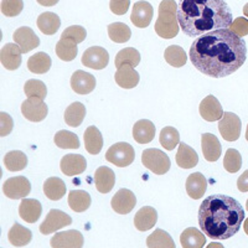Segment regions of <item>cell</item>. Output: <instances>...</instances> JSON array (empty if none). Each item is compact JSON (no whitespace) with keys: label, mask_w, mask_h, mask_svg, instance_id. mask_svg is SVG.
I'll return each instance as SVG.
<instances>
[{"label":"cell","mask_w":248,"mask_h":248,"mask_svg":"<svg viewBox=\"0 0 248 248\" xmlns=\"http://www.w3.org/2000/svg\"><path fill=\"white\" fill-rule=\"evenodd\" d=\"M190 61L202 75L223 78L234 74L247 60V45L230 29L198 37L189 52Z\"/></svg>","instance_id":"cell-1"},{"label":"cell","mask_w":248,"mask_h":248,"mask_svg":"<svg viewBox=\"0 0 248 248\" xmlns=\"http://www.w3.org/2000/svg\"><path fill=\"white\" fill-rule=\"evenodd\" d=\"M176 15L180 29L190 37L230 29L233 21L229 5L222 0H184L179 3Z\"/></svg>","instance_id":"cell-2"},{"label":"cell","mask_w":248,"mask_h":248,"mask_svg":"<svg viewBox=\"0 0 248 248\" xmlns=\"http://www.w3.org/2000/svg\"><path fill=\"white\" fill-rule=\"evenodd\" d=\"M200 229L211 240H229L240 231L245 210L236 199L226 195H211L200 205L198 215Z\"/></svg>","instance_id":"cell-3"},{"label":"cell","mask_w":248,"mask_h":248,"mask_svg":"<svg viewBox=\"0 0 248 248\" xmlns=\"http://www.w3.org/2000/svg\"><path fill=\"white\" fill-rule=\"evenodd\" d=\"M178 4L164 0L159 5L158 20L155 23V32L163 39H174L179 34Z\"/></svg>","instance_id":"cell-4"},{"label":"cell","mask_w":248,"mask_h":248,"mask_svg":"<svg viewBox=\"0 0 248 248\" xmlns=\"http://www.w3.org/2000/svg\"><path fill=\"white\" fill-rule=\"evenodd\" d=\"M141 163L147 169L156 175H164L169 171L171 163L167 154L159 149H145L141 154Z\"/></svg>","instance_id":"cell-5"},{"label":"cell","mask_w":248,"mask_h":248,"mask_svg":"<svg viewBox=\"0 0 248 248\" xmlns=\"http://www.w3.org/2000/svg\"><path fill=\"white\" fill-rule=\"evenodd\" d=\"M134 158H136L134 148L129 143H124V141L113 144L106 153V159L110 164H114L116 167L119 168H125L130 165L134 161Z\"/></svg>","instance_id":"cell-6"},{"label":"cell","mask_w":248,"mask_h":248,"mask_svg":"<svg viewBox=\"0 0 248 248\" xmlns=\"http://www.w3.org/2000/svg\"><path fill=\"white\" fill-rule=\"evenodd\" d=\"M242 123L240 117L232 112H223L222 118L218 121V130L225 140L234 141L240 138Z\"/></svg>","instance_id":"cell-7"},{"label":"cell","mask_w":248,"mask_h":248,"mask_svg":"<svg viewBox=\"0 0 248 248\" xmlns=\"http://www.w3.org/2000/svg\"><path fill=\"white\" fill-rule=\"evenodd\" d=\"M31 191V184L25 176H15L4 183L3 192L6 198L12 200L25 199Z\"/></svg>","instance_id":"cell-8"},{"label":"cell","mask_w":248,"mask_h":248,"mask_svg":"<svg viewBox=\"0 0 248 248\" xmlns=\"http://www.w3.org/2000/svg\"><path fill=\"white\" fill-rule=\"evenodd\" d=\"M71 223H72V218L67 214L60 210H50L45 221L40 225V232L43 234L54 233L66 226H70Z\"/></svg>","instance_id":"cell-9"},{"label":"cell","mask_w":248,"mask_h":248,"mask_svg":"<svg viewBox=\"0 0 248 248\" xmlns=\"http://www.w3.org/2000/svg\"><path fill=\"white\" fill-rule=\"evenodd\" d=\"M109 62V55L107 50L101 46H92L85 51L82 56V65L93 70H103Z\"/></svg>","instance_id":"cell-10"},{"label":"cell","mask_w":248,"mask_h":248,"mask_svg":"<svg viewBox=\"0 0 248 248\" xmlns=\"http://www.w3.org/2000/svg\"><path fill=\"white\" fill-rule=\"evenodd\" d=\"M21 113L28 121L30 122H41L46 118L48 113L47 105L44 103L43 99L32 97L28 98L21 105Z\"/></svg>","instance_id":"cell-11"},{"label":"cell","mask_w":248,"mask_h":248,"mask_svg":"<svg viewBox=\"0 0 248 248\" xmlns=\"http://www.w3.org/2000/svg\"><path fill=\"white\" fill-rule=\"evenodd\" d=\"M112 209L119 215H127L137 205L136 195L128 189H121L116 192L110 201Z\"/></svg>","instance_id":"cell-12"},{"label":"cell","mask_w":248,"mask_h":248,"mask_svg":"<svg viewBox=\"0 0 248 248\" xmlns=\"http://www.w3.org/2000/svg\"><path fill=\"white\" fill-rule=\"evenodd\" d=\"M13 39L19 46L23 54H28L29 51L34 50L40 45V40L37 35L35 34L34 30L28 26H21L16 29L13 35Z\"/></svg>","instance_id":"cell-13"},{"label":"cell","mask_w":248,"mask_h":248,"mask_svg":"<svg viewBox=\"0 0 248 248\" xmlns=\"http://www.w3.org/2000/svg\"><path fill=\"white\" fill-rule=\"evenodd\" d=\"M83 246V236L76 230L56 233L51 240V247L54 248H81Z\"/></svg>","instance_id":"cell-14"},{"label":"cell","mask_w":248,"mask_h":248,"mask_svg":"<svg viewBox=\"0 0 248 248\" xmlns=\"http://www.w3.org/2000/svg\"><path fill=\"white\" fill-rule=\"evenodd\" d=\"M200 116L207 122H216L220 121L223 116V109L218 99L212 94H209L207 97L202 99L200 103Z\"/></svg>","instance_id":"cell-15"},{"label":"cell","mask_w":248,"mask_h":248,"mask_svg":"<svg viewBox=\"0 0 248 248\" xmlns=\"http://www.w3.org/2000/svg\"><path fill=\"white\" fill-rule=\"evenodd\" d=\"M153 13H154V10H153L152 4L148 3V1H137L133 5L130 20L137 28L144 29L149 26V24L152 23Z\"/></svg>","instance_id":"cell-16"},{"label":"cell","mask_w":248,"mask_h":248,"mask_svg":"<svg viewBox=\"0 0 248 248\" xmlns=\"http://www.w3.org/2000/svg\"><path fill=\"white\" fill-rule=\"evenodd\" d=\"M21 50L15 44H6L0 50V61L6 70L15 71L21 65Z\"/></svg>","instance_id":"cell-17"},{"label":"cell","mask_w":248,"mask_h":248,"mask_svg":"<svg viewBox=\"0 0 248 248\" xmlns=\"http://www.w3.org/2000/svg\"><path fill=\"white\" fill-rule=\"evenodd\" d=\"M87 168V161L81 154H67L61 159V171L67 176L82 174Z\"/></svg>","instance_id":"cell-18"},{"label":"cell","mask_w":248,"mask_h":248,"mask_svg":"<svg viewBox=\"0 0 248 248\" xmlns=\"http://www.w3.org/2000/svg\"><path fill=\"white\" fill-rule=\"evenodd\" d=\"M71 87L78 94H88L96 87V78L85 71H76L71 77Z\"/></svg>","instance_id":"cell-19"},{"label":"cell","mask_w":248,"mask_h":248,"mask_svg":"<svg viewBox=\"0 0 248 248\" xmlns=\"http://www.w3.org/2000/svg\"><path fill=\"white\" fill-rule=\"evenodd\" d=\"M202 154L207 161H217L222 154V147L217 137L210 133H203L201 136Z\"/></svg>","instance_id":"cell-20"},{"label":"cell","mask_w":248,"mask_h":248,"mask_svg":"<svg viewBox=\"0 0 248 248\" xmlns=\"http://www.w3.org/2000/svg\"><path fill=\"white\" fill-rule=\"evenodd\" d=\"M43 214V206L35 199H23L19 206V215L25 222L35 223Z\"/></svg>","instance_id":"cell-21"},{"label":"cell","mask_w":248,"mask_h":248,"mask_svg":"<svg viewBox=\"0 0 248 248\" xmlns=\"http://www.w3.org/2000/svg\"><path fill=\"white\" fill-rule=\"evenodd\" d=\"M156 221H158V212L150 206L141 207L134 216V226L137 230L141 232L153 229Z\"/></svg>","instance_id":"cell-22"},{"label":"cell","mask_w":248,"mask_h":248,"mask_svg":"<svg viewBox=\"0 0 248 248\" xmlns=\"http://www.w3.org/2000/svg\"><path fill=\"white\" fill-rule=\"evenodd\" d=\"M114 79H116L117 85L122 88L129 90V88L137 87L139 83V74L130 65H123L117 70L116 75H114Z\"/></svg>","instance_id":"cell-23"},{"label":"cell","mask_w":248,"mask_h":248,"mask_svg":"<svg viewBox=\"0 0 248 248\" xmlns=\"http://www.w3.org/2000/svg\"><path fill=\"white\" fill-rule=\"evenodd\" d=\"M207 189V180L201 172L190 174L186 179V192L194 200H199L203 196Z\"/></svg>","instance_id":"cell-24"},{"label":"cell","mask_w":248,"mask_h":248,"mask_svg":"<svg viewBox=\"0 0 248 248\" xmlns=\"http://www.w3.org/2000/svg\"><path fill=\"white\" fill-rule=\"evenodd\" d=\"M116 183V175L112 169L107 167H101L94 172V184L96 189L101 194H108L113 189Z\"/></svg>","instance_id":"cell-25"},{"label":"cell","mask_w":248,"mask_h":248,"mask_svg":"<svg viewBox=\"0 0 248 248\" xmlns=\"http://www.w3.org/2000/svg\"><path fill=\"white\" fill-rule=\"evenodd\" d=\"M155 137V125L148 119L138 121L133 127V138L139 144H148Z\"/></svg>","instance_id":"cell-26"},{"label":"cell","mask_w":248,"mask_h":248,"mask_svg":"<svg viewBox=\"0 0 248 248\" xmlns=\"http://www.w3.org/2000/svg\"><path fill=\"white\" fill-rule=\"evenodd\" d=\"M175 159H176L178 167L183 168V169H191L199 164L198 153L185 143L179 144V150Z\"/></svg>","instance_id":"cell-27"},{"label":"cell","mask_w":248,"mask_h":248,"mask_svg":"<svg viewBox=\"0 0 248 248\" xmlns=\"http://www.w3.org/2000/svg\"><path fill=\"white\" fill-rule=\"evenodd\" d=\"M85 147L90 154L96 155L99 154V152L103 148V137H102V133L99 132L98 128L94 127V125H91L86 129L85 136Z\"/></svg>","instance_id":"cell-28"},{"label":"cell","mask_w":248,"mask_h":248,"mask_svg":"<svg viewBox=\"0 0 248 248\" xmlns=\"http://www.w3.org/2000/svg\"><path fill=\"white\" fill-rule=\"evenodd\" d=\"M180 243L184 248H202L206 245V237L196 227H190L181 233Z\"/></svg>","instance_id":"cell-29"},{"label":"cell","mask_w":248,"mask_h":248,"mask_svg":"<svg viewBox=\"0 0 248 248\" xmlns=\"http://www.w3.org/2000/svg\"><path fill=\"white\" fill-rule=\"evenodd\" d=\"M60 26H61V20L55 13L46 12L37 17V28L45 35L56 34Z\"/></svg>","instance_id":"cell-30"},{"label":"cell","mask_w":248,"mask_h":248,"mask_svg":"<svg viewBox=\"0 0 248 248\" xmlns=\"http://www.w3.org/2000/svg\"><path fill=\"white\" fill-rule=\"evenodd\" d=\"M91 201L90 194L83 190H72L68 194V206L75 212H85L90 209Z\"/></svg>","instance_id":"cell-31"},{"label":"cell","mask_w":248,"mask_h":248,"mask_svg":"<svg viewBox=\"0 0 248 248\" xmlns=\"http://www.w3.org/2000/svg\"><path fill=\"white\" fill-rule=\"evenodd\" d=\"M44 194L52 201L61 200L66 194V185L60 178H50L44 183Z\"/></svg>","instance_id":"cell-32"},{"label":"cell","mask_w":248,"mask_h":248,"mask_svg":"<svg viewBox=\"0 0 248 248\" xmlns=\"http://www.w3.org/2000/svg\"><path fill=\"white\" fill-rule=\"evenodd\" d=\"M8 237L14 247H24L32 240V232L19 223H14L9 231Z\"/></svg>","instance_id":"cell-33"},{"label":"cell","mask_w":248,"mask_h":248,"mask_svg":"<svg viewBox=\"0 0 248 248\" xmlns=\"http://www.w3.org/2000/svg\"><path fill=\"white\" fill-rule=\"evenodd\" d=\"M86 116V107L82 105L81 102H75L72 105L68 106L65 110V122L70 127L77 128L79 127L85 119Z\"/></svg>","instance_id":"cell-34"},{"label":"cell","mask_w":248,"mask_h":248,"mask_svg":"<svg viewBox=\"0 0 248 248\" xmlns=\"http://www.w3.org/2000/svg\"><path fill=\"white\" fill-rule=\"evenodd\" d=\"M51 57L46 52H37L28 60V68L32 74H46L51 68Z\"/></svg>","instance_id":"cell-35"},{"label":"cell","mask_w":248,"mask_h":248,"mask_svg":"<svg viewBox=\"0 0 248 248\" xmlns=\"http://www.w3.org/2000/svg\"><path fill=\"white\" fill-rule=\"evenodd\" d=\"M139 62H140V54L134 47H125L121 50L117 54L116 60H114L117 70L123 65H130L132 67H137L139 65Z\"/></svg>","instance_id":"cell-36"},{"label":"cell","mask_w":248,"mask_h":248,"mask_svg":"<svg viewBox=\"0 0 248 248\" xmlns=\"http://www.w3.org/2000/svg\"><path fill=\"white\" fill-rule=\"evenodd\" d=\"M4 164L9 171H20L25 169L28 165V156L20 150H13L5 154Z\"/></svg>","instance_id":"cell-37"},{"label":"cell","mask_w":248,"mask_h":248,"mask_svg":"<svg viewBox=\"0 0 248 248\" xmlns=\"http://www.w3.org/2000/svg\"><path fill=\"white\" fill-rule=\"evenodd\" d=\"M78 48L77 44L71 39H61L56 45V55L62 61H72L76 59Z\"/></svg>","instance_id":"cell-38"},{"label":"cell","mask_w":248,"mask_h":248,"mask_svg":"<svg viewBox=\"0 0 248 248\" xmlns=\"http://www.w3.org/2000/svg\"><path fill=\"white\" fill-rule=\"evenodd\" d=\"M147 247L149 248H175V243L170 234L163 230H155L147 238Z\"/></svg>","instance_id":"cell-39"},{"label":"cell","mask_w":248,"mask_h":248,"mask_svg":"<svg viewBox=\"0 0 248 248\" xmlns=\"http://www.w3.org/2000/svg\"><path fill=\"white\" fill-rule=\"evenodd\" d=\"M108 35L112 41L117 44H124L129 41L132 36V31L129 26L124 23H113L108 25Z\"/></svg>","instance_id":"cell-40"},{"label":"cell","mask_w":248,"mask_h":248,"mask_svg":"<svg viewBox=\"0 0 248 248\" xmlns=\"http://www.w3.org/2000/svg\"><path fill=\"white\" fill-rule=\"evenodd\" d=\"M164 57H165V61L172 67H183L187 61L186 52L183 47L178 45H171L167 47V50L164 52Z\"/></svg>","instance_id":"cell-41"},{"label":"cell","mask_w":248,"mask_h":248,"mask_svg":"<svg viewBox=\"0 0 248 248\" xmlns=\"http://www.w3.org/2000/svg\"><path fill=\"white\" fill-rule=\"evenodd\" d=\"M55 144L61 149H78L79 139L78 137L68 130H60L55 134Z\"/></svg>","instance_id":"cell-42"},{"label":"cell","mask_w":248,"mask_h":248,"mask_svg":"<svg viewBox=\"0 0 248 248\" xmlns=\"http://www.w3.org/2000/svg\"><path fill=\"white\" fill-rule=\"evenodd\" d=\"M24 92H25L28 98H32L36 97L40 99H45L47 96V88H46L45 83L39 79H29L26 81L25 86H24Z\"/></svg>","instance_id":"cell-43"},{"label":"cell","mask_w":248,"mask_h":248,"mask_svg":"<svg viewBox=\"0 0 248 248\" xmlns=\"http://www.w3.org/2000/svg\"><path fill=\"white\" fill-rule=\"evenodd\" d=\"M180 141V134L174 127H165L160 132V144L164 149L172 150L179 145Z\"/></svg>","instance_id":"cell-44"},{"label":"cell","mask_w":248,"mask_h":248,"mask_svg":"<svg viewBox=\"0 0 248 248\" xmlns=\"http://www.w3.org/2000/svg\"><path fill=\"white\" fill-rule=\"evenodd\" d=\"M223 167L229 172H237L242 167V156L240 152L236 149H227L225 158H223Z\"/></svg>","instance_id":"cell-45"},{"label":"cell","mask_w":248,"mask_h":248,"mask_svg":"<svg viewBox=\"0 0 248 248\" xmlns=\"http://www.w3.org/2000/svg\"><path fill=\"white\" fill-rule=\"evenodd\" d=\"M86 36H87V31L85 28L79 25H74L67 28L62 32L61 39H71L74 40L76 44H79L86 39Z\"/></svg>","instance_id":"cell-46"},{"label":"cell","mask_w":248,"mask_h":248,"mask_svg":"<svg viewBox=\"0 0 248 248\" xmlns=\"http://www.w3.org/2000/svg\"><path fill=\"white\" fill-rule=\"evenodd\" d=\"M24 3L21 0H3L1 1V13L5 16H16L21 13Z\"/></svg>","instance_id":"cell-47"},{"label":"cell","mask_w":248,"mask_h":248,"mask_svg":"<svg viewBox=\"0 0 248 248\" xmlns=\"http://www.w3.org/2000/svg\"><path fill=\"white\" fill-rule=\"evenodd\" d=\"M230 30L240 37L248 35V19L245 16L237 17L236 20L232 21L231 26H230Z\"/></svg>","instance_id":"cell-48"},{"label":"cell","mask_w":248,"mask_h":248,"mask_svg":"<svg viewBox=\"0 0 248 248\" xmlns=\"http://www.w3.org/2000/svg\"><path fill=\"white\" fill-rule=\"evenodd\" d=\"M13 128H14V122L12 117L5 112L0 113V136L6 137L12 133Z\"/></svg>","instance_id":"cell-49"},{"label":"cell","mask_w":248,"mask_h":248,"mask_svg":"<svg viewBox=\"0 0 248 248\" xmlns=\"http://www.w3.org/2000/svg\"><path fill=\"white\" fill-rule=\"evenodd\" d=\"M109 6L113 14L124 15L129 9V0H112Z\"/></svg>","instance_id":"cell-50"},{"label":"cell","mask_w":248,"mask_h":248,"mask_svg":"<svg viewBox=\"0 0 248 248\" xmlns=\"http://www.w3.org/2000/svg\"><path fill=\"white\" fill-rule=\"evenodd\" d=\"M237 187L241 192L248 191V170H246L237 180Z\"/></svg>","instance_id":"cell-51"},{"label":"cell","mask_w":248,"mask_h":248,"mask_svg":"<svg viewBox=\"0 0 248 248\" xmlns=\"http://www.w3.org/2000/svg\"><path fill=\"white\" fill-rule=\"evenodd\" d=\"M243 15H245L246 17H248V3L243 6Z\"/></svg>","instance_id":"cell-52"},{"label":"cell","mask_w":248,"mask_h":248,"mask_svg":"<svg viewBox=\"0 0 248 248\" xmlns=\"http://www.w3.org/2000/svg\"><path fill=\"white\" fill-rule=\"evenodd\" d=\"M243 229H245V232H246V233L248 234V218H247V220L245 221V223H243Z\"/></svg>","instance_id":"cell-53"},{"label":"cell","mask_w":248,"mask_h":248,"mask_svg":"<svg viewBox=\"0 0 248 248\" xmlns=\"http://www.w3.org/2000/svg\"><path fill=\"white\" fill-rule=\"evenodd\" d=\"M246 139H247L248 141V124H247V130H246Z\"/></svg>","instance_id":"cell-54"},{"label":"cell","mask_w":248,"mask_h":248,"mask_svg":"<svg viewBox=\"0 0 248 248\" xmlns=\"http://www.w3.org/2000/svg\"><path fill=\"white\" fill-rule=\"evenodd\" d=\"M246 207H247V210H248V200H247V202H246Z\"/></svg>","instance_id":"cell-55"}]
</instances>
